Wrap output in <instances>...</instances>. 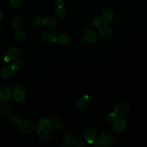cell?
Wrapping results in <instances>:
<instances>
[{
    "label": "cell",
    "instance_id": "7",
    "mask_svg": "<svg viewBox=\"0 0 147 147\" xmlns=\"http://www.w3.org/2000/svg\"><path fill=\"white\" fill-rule=\"evenodd\" d=\"M97 136L98 134L96 131L92 128H87L84 131V137L88 143L91 144L94 142L96 140Z\"/></svg>",
    "mask_w": 147,
    "mask_h": 147
},
{
    "label": "cell",
    "instance_id": "24",
    "mask_svg": "<svg viewBox=\"0 0 147 147\" xmlns=\"http://www.w3.org/2000/svg\"><path fill=\"white\" fill-rule=\"evenodd\" d=\"M24 63L21 60H16L11 64V67L14 70L20 69L23 67Z\"/></svg>",
    "mask_w": 147,
    "mask_h": 147
},
{
    "label": "cell",
    "instance_id": "21",
    "mask_svg": "<svg viewBox=\"0 0 147 147\" xmlns=\"http://www.w3.org/2000/svg\"><path fill=\"white\" fill-rule=\"evenodd\" d=\"M13 97L16 101L21 102L24 100L25 98V94L22 91H16L14 93Z\"/></svg>",
    "mask_w": 147,
    "mask_h": 147
},
{
    "label": "cell",
    "instance_id": "35",
    "mask_svg": "<svg viewBox=\"0 0 147 147\" xmlns=\"http://www.w3.org/2000/svg\"><path fill=\"white\" fill-rule=\"evenodd\" d=\"M3 17V13L2 11L0 10V20H1L2 19Z\"/></svg>",
    "mask_w": 147,
    "mask_h": 147
},
{
    "label": "cell",
    "instance_id": "11",
    "mask_svg": "<svg viewBox=\"0 0 147 147\" xmlns=\"http://www.w3.org/2000/svg\"><path fill=\"white\" fill-rule=\"evenodd\" d=\"M12 26L16 30H21L24 26V21L20 16H15L12 20Z\"/></svg>",
    "mask_w": 147,
    "mask_h": 147
},
{
    "label": "cell",
    "instance_id": "25",
    "mask_svg": "<svg viewBox=\"0 0 147 147\" xmlns=\"http://www.w3.org/2000/svg\"><path fill=\"white\" fill-rule=\"evenodd\" d=\"M55 14L59 18H63L65 17L66 13L62 7H57L55 11Z\"/></svg>",
    "mask_w": 147,
    "mask_h": 147
},
{
    "label": "cell",
    "instance_id": "20",
    "mask_svg": "<svg viewBox=\"0 0 147 147\" xmlns=\"http://www.w3.org/2000/svg\"><path fill=\"white\" fill-rule=\"evenodd\" d=\"M57 41L59 43L61 44H67L69 41V38L68 37V36L66 34H60L58 36V37H57Z\"/></svg>",
    "mask_w": 147,
    "mask_h": 147
},
{
    "label": "cell",
    "instance_id": "31",
    "mask_svg": "<svg viewBox=\"0 0 147 147\" xmlns=\"http://www.w3.org/2000/svg\"><path fill=\"white\" fill-rule=\"evenodd\" d=\"M86 146V144L82 140H79L75 145V147H84Z\"/></svg>",
    "mask_w": 147,
    "mask_h": 147
},
{
    "label": "cell",
    "instance_id": "23",
    "mask_svg": "<svg viewBox=\"0 0 147 147\" xmlns=\"http://www.w3.org/2000/svg\"><path fill=\"white\" fill-rule=\"evenodd\" d=\"M47 119L45 117H40L37 121V126L39 128H44L45 126H47Z\"/></svg>",
    "mask_w": 147,
    "mask_h": 147
},
{
    "label": "cell",
    "instance_id": "22",
    "mask_svg": "<svg viewBox=\"0 0 147 147\" xmlns=\"http://www.w3.org/2000/svg\"><path fill=\"white\" fill-rule=\"evenodd\" d=\"M15 37L18 40L20 41H25L26 39V35L25 32L20 30H18V31L16 32Z\"/></svg>",
    "mask_w": 147,
    "mask_h": 147
},
{
    "label": "cell",
    "instance_id": "8",
    "mask_svg": "<svg viewBox=\"0 0 147 147\" xmlns=\"http://www.w3.org/2000/svg\"><path fill=\"white\" fill-rule=\"evenodd\" d=\"M76 106L79 110H85L88 105V96L87 95L79 98L75 103Z\"/></svg>",
    "mask_w": 147,
    "mask_h": 147
},
{
    "label": "cell",
    "instance_id": "3",
    "mask_svg": "<svg viewBox=\"0 0 147 147\" xmlns=\"http://www.w3.org/2000/svg\"><path fill=\"white\" fill-rule=\"evenodd\" d=\"M62 121L57 118H51L47 121V126L48 129L52 131H56L59 130L62 126Z\"/></svg>",
    "mask_w": 147,
    "mask_h": 147
},
{
    "label": "cell",
    "instance_id": "30",
    "mask_svg": "<svg viewBox=\"0 0 147 147\" xmlns=\"http://www.w3.org/2000/svg\"><path fill=\"white\" fill-rule=\"evenodd\" d=\"M10 4L14 8H18L21 6V2L19 0H10Z\"/></svg>",
    "mask_w": 147,
    "mask_h": 147
},
{
    "label": "cell",
    "instance_id": "5",
    "mask_svg": "<svg viewBox=\"0 0 147 147\" xmlns=\"http://www.w3.org/2000/svg\"><path fill=\"white\" fill-rule=\"evenodd\" d=\"M2 78L4 79L8 80L11 79L14 74V69L11 65H6L3 67L0 71Z\"/></svg>",
    "mask_w": 147,
    "mask_h": 147
},
{
    "label": "cell",
    "instance_id": "34",
    "mask_svg": "<svg viewBox=\"0 0 147 147\" xmlns=\"http://www.w3.org/2000/svg\"><path fill=\"white\" fill-rule=\"evenodd\" d=\"M3 60H4V61H6V62H8V61H10V57L8 55H6V56H5L4 57Z\"/></svg>",
    "mask_w": 147,
    "mask_h": 147
},
{
    "label": "cell",
    "instance_id": "28",
    "mask_svg": "<svg viewBox=\"0 0 147 147\" xmlns=\"http://www.w3.org/2000/svg\"><path fill=\"white\" fill-rule=\"evenodd\" d=\"M10 120L11 122V123H13V124H14L16 125H20V123L21 122V118L17 115H14L11 116L10 118Z\"/></svg>",
    "mask_w": 147,
    "mask_h": 147
},
{
    "label": "cell",
    "instance_id": "4",
    "mask_svg": "<svg viewBox=\"0 0 147 147\" xmlns=\"http://www.w3.org/2000/svg\"><path fill=\"white\" fill-rule=\"evenodd\" d=\"M37 137L42 143H47L51 139V134L49 130L45 127L39 128L37 131Z\"/></svg>",
    "mask_w": 147,
    "mask_h": 147
},
{
    "label": "cell",
    "instance_id": "32",
    "mask_svg": "<svg viewBox=\"0 0 147 147\" xmlns=\"http://www.w3.org/2000/svg\"><path fill=\"white\" fill-rule=\"evenodd\" d=\"M64 0H56V5L57 7H62L64 5Z\"/></svg>",
    "mask_w": 147,
    "mask_h": 147
},
{
    "label": "cell",
    "instance_id": "6",
    "mask_svg": "<svg viewBox=\"0 0 147 147\" xmlns=\"http://www.w3.org/2000/svg\"><path fill=\"white\" fill-rule=\"evenodd\" d=\"M20 127L24 133H29L34 129V124L30 120H24L20 123Z\"/></svg>",
    "mask_w": 147,
    "mask_h": 147
},
{
    "label": "cell",
    "instance_id": "16",
    "mask_svg": "<svg viewBox=\"0 0 147 147\" xmlns=\"http://www.w3.org/2000/svg\"><path fill=\"white\" fill-rule=\"evenodd\" d=\"M84 38L88 42L92 43L95 41L96 39V35L93 31L88 30L84 33Z\"/></svg>",
    "mask_w": 147,
    "mask_h": 147
},
{
    "label": "cell",
    "instance_id": "27",
    "mask_svg": "<svg viewBox=\"0 0 147 147\" xmlns=\"http://www.w3.org/2000/svg\"><path fill=\"white\" fill-rule=\"evenodd\" d=\"M33 22L37 26H41L45 24V19L40 16H37L34 18Z\"/></svg>",
    "mask_w": 147,
    "mask_h": 147
},
{
    "label": "cell",
    "instance_id": "26",
    "mask_svg": "<svg viewBox=\"0 0 147 147\" xmlns=\"http://www.w3.org/2000/svg\"><path fill=\"white\" fill-rule=\"evenodd\" d=\"M102 19L100 17H99V16H94L92 19V24L96 26V27H99L102 24Z\"/></svg>",
    "mask_w": 147,
    "mask_h": 147
},
{
    "label": "cell",
    "instance_id": "13",
    "mask_svg": "<svg viewBox=\"0 0 147 147\" xmlns=\"http://www.w3.org/2000/svg\"><path fill=\"white\" fill-rule=\"evenodd\" d=\"M126 126L125 122L122 118H118L115 119L113 124V129L118 132L122 131L124 130Z\"/></svg>",
    "mask_w": 147,
    "mask_h": 147
},
{
    "label": "cell",
    "instance_id": "10",
    "mask_svg": "<svg viewBox=\"0 0 147 147\" xmlns=\"http://www.w3.org/2000/svg\"><path fill=\"white\" fill-rule=\"evenodd\" d=\"M42 38L48 42H54L57 40V34L53 30H47L45 31L42 35Z\"/></svg>",
    "mask_w": 147,
    "mask_h": 147
},
{
    "label": "cell",
    "instance_id": "33",
    "mask_svg": "<svg viewBox=\"0 0 147 147\" xmlns=\"http://www.w3.org/2000/svg\"><path fill=\"white\" fill-rule=\"evenodd\" d=\"M13 90H14L15 91H22V88L20 86H18V85L14 87V88H13Z\"/></svg>",
    "mask_w": 147,
    "mask_h": 147
},
{
    "label": "cell",
    "instance_id": "19",
    "mask_svg": "<svg viewBox=\"0 0 147 147\" xmlns=\"http://www.w3.org/2000/svg\"><path fill=\"white\" fill-rule=\"evenodd\" d=\"M45 24L50 28H55L57 25V21L53 17H48L45 19Z\"/></svg>",
    "mask_w": 147,
    "mask_h": 147
},
{
    "label": "cell",
    "instance_id": "15",
    "mask_svg": "<svg viewBox=\"0 0 147 147\" xmlns=\"http://www.w3.org/2000/svg\"><path fill=\"white\" fill-rule=\"evenodd\" d=\"M75 141L76 140L75 136L71 133H66L63 138V143L68 146L73 145L74 144H75Z\"/></svg>",
    "mask_w": 147,
    "mask_h": 147
},
{
    "label": "cell",
    "instance_id": "29",
    "mask_svg": "<svg viewBox=\"0 0 147 147\" xmlns=\"http://www.w3.org/2000/svg\"><path fill=\"white\" fill-rule=\"evenodd\" d=\"M116 116L114 113H109L107 115L106 117V120L109 123H113L114 121L115 120Z\"/></svg>",
    "mask_w": 147,
    "mask_h": 147
},
{
    "label": "cell",
    "instance_id": "18",
    "mask_svg": "<svg viewBox=\"0 0 147 147\" xmlns=\"http://www.w3.org/2000/svg\"><path fill=\"white\" fill-rule=\"evenodd\" d=\"M101 19L103 22L108 24L113 20V14L110 11H106L102 13L101 16Z\"/></svg>",
    "mask_w": 147,
    "mask_h": 147
},
{
    "label": "cell",
    "instance_id": "2",
    "mask_svg": "<svg viewBox=\"0 0 147 147\" xmlns=\"http://www.w3.org/2000/svg\"><path fill=\"white\" fill-rule=\"evenodd\" d=\"M114 138L110 133H103L100 134L98 139V144L100 146H109L113 143Z\"/></svg>",
    "mask_w": 147,
    "mask_h": 147
},
{
    "label": "cell",
    "instance_id": "36",
    "mask_svg": "<svg viewBox=\"0 0 147 147\" xmlns=\"http://www.w3.org/2000/svg\"><path fill=\"white\" fill-rule=\"evenodd\" d=\"M2 100H2V99L0 98V104H1V103L2 102Z\"/></svg>",
    "mask_w": 147,
    "mask_h": 147
},
{
    "label": "cell",
    "instance_id": "14",
    "mask_svg": "<svg viewBox=\"0 0 147 147\" xmlns=\"http://www.w3.org/2000/svg\"><path fill=\"white\" fill-rule=\"evenodd\" d=\"M99 30L100 34L103 37H109L112 33V28L111 26L107 24L100 26Z\"/></svg>",
    "mask_w": 147,
    "mask_h": 147
},
{
    "label": "cell",
    "instance_id": "9",
    "mask_svg": "<svg viewBox=\"0 0 147 147\" xmlns=\"http://www.w3.org/2000/svg\"><path fill=\"white\" fill-rule=\"evenodd\" d=\"M13 110L12 105L8 102H5L1 103L0 105V111L2 115L4 117L8 116L10 115Z\"/></svg>",
    "mask_w": 147,
    "mask_h": 147
},
{
    "label": "cell",
    "instance_id": "12",
    "mask_svg": "<svg viewBox=\"0 0 147 147\" xmlns=\"http://www.w3.org/2000/svg\"><path fill=\"white\" fill-rule=\"evenodd\" d=\"M21 54V49L17 47H12L10 48L7 53V55H8L10 59H16L20 56Z\"/></svg>",
    "mask_w": 147,
    "mask_h": 147
},
{
    "label": "cell",
    "instance_id": "17",
    "mask_svg": "<svg viewBox=\"0 0 147 147\" xmlns=\"http://www.w3.org/2000/svg\"><path fill=\"white\" fill-rule=\"evenodd\" d=\"M11 96V90L7 87H2L0 90V98L3 100H8Z\"/></svg>",
    "mask_w": 147,
    "mask_h": 147
},
{
    "label": "cell",
    "instance_id": "1",
    "mask_svg": "<svg viewBox=\"0 0 147 147\" xmlns=\"http://www.w3.org/2000/svg\"><path fill=\"white\" fill-rule=\"evenodd\" d=\"M129 107L127 103H122L118 105L114 109V113L118 118H125L129 114Z\"/></svg>",
    "mask_w": 147,
    "mask_h": 147
}]
</instances>
